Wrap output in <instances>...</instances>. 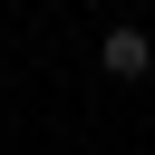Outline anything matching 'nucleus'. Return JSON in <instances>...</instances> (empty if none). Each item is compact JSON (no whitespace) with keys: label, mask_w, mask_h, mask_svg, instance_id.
<instances>
[{"label":"nucleus","mask_w":155,"mask_h":155,"mask_svg":"<svg viewBox=\"0 0 155 155\" xmlns=\"http://www.w3.org/2000/svg\"><path fill=\"white\" fill-rule=\"evenodd\" d=\"M97 68H107V78H155V39H145V29H107V39H97Z\"/></svg>","instance_id":"f257e3e1"}]
</instances>
